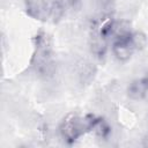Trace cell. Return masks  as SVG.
Segmentation results:
<instances>
[{
  "label": "cell",
  "instance_id": "obj_1",
  "mask_svg": "<svg viewBox=\"0 0 148 148\" xmlns=\"http://www.w3.org/2000/svg\"><path fill=\"white\" fill-rule=\"evenodd\" d=\"M99 118L88 114L86 117H79L75 114H69L66 117L60 126V133L64 140L68 143L75 142L81 135L88 131H92L95 124Z\"/></svg>",
  "mask_w": 148,
  "mask_h": 148
},
{
  "label": "cell",
  "instance_id": "obj_2",
  "mask_svg": "<svg viewBox=\"0 0 148 148\" xmlns=\"http://www.w3.org/2000/svg\"><path fill=\"white\" fill-rule=\"evenodd\" d=\"M147 92H148V79L146 77L132 82V84L128 88V95L134 99H140L145 97Z\"/></svg>",
  "mask_w": 148,
  "mask_h": 148
}]
</instances>
